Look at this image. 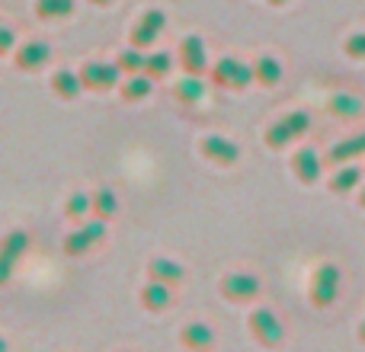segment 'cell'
<instances>
[{"label":"cell","instance_id":"22","mask_svg":"<svg viewBox=\"0 0 365 352\" xmlns=\"http://www.w3.org/2000/svg\"><path fill=\"white\" fill-rule=\"evenodd\" d=\"M359 154H365V132L340 141V145H334V151H330L327 160L330 164H343V160H353V157H359Z\"/></svg>","mask_w":365,"mask_h":352},{"label":"cell","instance_id":"24","mask_svg":"<svg viewBox=\"0 0 365 352\" xmlns=\"http://www.w3.org/2000/svg\"><path fill=\"white\" fill-rule=\"evenodd\" d=\"M145 61H148V51L135 48V45H128V48L115 58V64H119L125 74H141V71H145Z\"/></svg>","mask_w":365,"mask_h":352},{"label":"cell","instance_id":"27","mask_svg":"<svg viewBox=\"0 0 365 352\" xmlns=\"http://www.w3.org/2000/svg\"><path fill=\"white\" fill-rule=\"evenodd\" d=\"M282 125L292 132V138H302V135L311 128V115L304 113V109H295V113H289V115L282 119Z\"/></svg>","mask_w":365,"mask_h":352},{"label":"cell","instance_id":"32","mask_svg":"<svg viewBox=\"0 0 365 352\" xmlns=\"http://www.w3.org/2000/svg\"><path fill=\"white\" fill-rule=\"evenodd\" d=\"M90 4H96V6H109L113 0H90Z\"/></svg>","mask_w":365,"mask_h":352},{"label":"cell","instance_id":"23","mask_svg":"<svg viewBox=\"0 0 365 352\" xmlns=\"http://www.w3.org/2000/svg\"><path fill=\"white\" fill-rule=\"evenodd\" d=\"M170 68H173L170 51H151V55H148V61H145V74L151 77V81L167 77V74H170Z\"/></svg>","mask_w":365,"mask_h":352},{"label":"cell","instance_id":"29","mask_svg":"<svg viewBox=\"0 0 365 352\" xmlns=\"http://www.w3.org/2000/svg\"><path fill=\"white\" fill-rule=\"evenodd\" d=\"M346 55L349 58H365V32H356V36L346 38Z\"/></svg>","mask_w":365,"mask_h":352},{"label":"cell","instance_id":"4","mask_svg":"<svg viewBox=\"0 0 365 352\" xmlns=\"http://www.w3.org/2000/svg\"><path fill=\"white\" fill-rule=\"evenodd\" d=\"M250 333L257 336V343H263L266 349H276V346H282V340H285V327H282V321L276 317V311H269V308H257L250 314Z\"/></svg>","mask_w":365,"mask_h":352},{"label":"cell","instance_id":"11","mask_svg":"<svg viewBox=\"0 0 365 352\" xmlns=\"http://www.w3.org/2000/svg\"><path fill=\"white\" fill-rule=\"evenodd\" d=\"M180 340H182V346L192 352H208V349H215V330L202 321H192L182 327Z\"/></svg>","mask_w":365,"mask_h":352},{"label":"cell","instance_id":"16","mask_svg":"<svg viewBox=\"0 0 365 352\" xmlns=\"http://www.w3.org/2000/svg\"><path fill=\"white\" fill-rule=\"evenodd\" d=\"M151 87H154V81L141 71V74H125V83H119V93L125 103H141L151 96Z\"/></svg>","mask_w":365,"mask_h":352},{"label":"cell","instance_id":"19","mask_svg":"<svg viewBox=\"0 0 365 352\" xmlns=\"http://www.w3.org/2000/svg\"><path fill=\"white\" fill-rule=\"evenodd\" d=\"M74 13V0H36V16L42 23H55V19H68Z\"/></svg>","mask_w":365,"mask_h":352},{"label":"cell","instance_id":"20","mask_svg":"<svg viewBox=\"0 0 365 352\" xmlns=\"http://www.w3.org/2000/svg\"><path fill=\"white\" fill-rule=\"evenodd\" d=\"M362 106L365 103L359 100V96H353V93L330 96V113H334L336 119H356V115H362Z\"/></svg>","mask_w":365,"mask_h":352},{"label":"cell","instance_id":"13","mask_svg":"<svg viewBox=\"0 0 365 352\" xmlns=\"http://www.w3.org/2000/svg\"><path fill=\"white\" fill-rule=\"evenodd\" d=\"M182 266L177 259H167V257H154L151 263H148V279H154V282H164V285H180L182 282Z\"/></svg>","mask_w":365,"mask_h":352},{"label":"cell","instance_id":"35","mask_svg":"<svg viewBox=\"0 0 365 352\" xmlns=\"http://www.w3.org/2000/svg\"><path fill=\"white\" fill-rule=\"evenodd\" d=\"M362 205H365V189H362Z\"/></svg>","mask_w":365,"mask_h":352},{"label":"cell","instance_id":"3","mask_svg":"<svg viewBox=\"0 0 365 352\" xmlns=\"http://www.w3.org/2000/svg\"><path fill=\"white\" fill-rule=\"evenodd\" d=\"M29 250V234L26 231H10L0 240V289L13 282L16 263L23 259V253Z\"/></svg>","mask_w":365,"mask_h":352},{"label":"cell","instance_id":"15","mask_svg":"<svg viewBox=\"0 0 365 352\" xmlns=\"http://www.w3.org/2000/svg\"><path fill=\"white\" fill-rule=\"evenodd\" d=\"M292 170L302 182H317L321 180V160H317V151H311V147H302V151L292 157Z\"/></svg>","mask_w":365,"mask_h":352},{"label":"cell","instance_id":"34","mask_svg":"<svg viewBox=\"0 0 365 352\" xmlns=\"http://www.w3.org/2000/svg\"><path fill=\"white\" fill-rule=\"evenodd\" d=\"M359 340L365 343V321H362V327H359Z\"/></svg>","mask_w":365,"mask_h":352},{"label":"cell","instance_id":"2","mask_svg":"<svg viewBox=\"0 0 365 352\" xmlns=\"http://www.w3.org/2000/svg\"><path fill=\"white\" fill-rule=\"evenodd\" d=\"M212 81L218 83V87H227V90H244L253 83V64H244L240 58L225 55L212 68Z\"/></svg>","mask_w":365,"mask_h":352},{"label":"cell","instance_id":"36","mask_svg":"<svg viewBox=\"0 0 365 352\" xmlns=\"http://www.w3.org/2000/svg\"><path fill=\"white\" fill-rule=\"evenodd\" d=\"M186 352H192V349H186Z\"/></svg>","mask_w":365,"mask_h":352},{"label":"cell","instance_id":"21","mask_svg":"<svg viewBox=\"0 0 365 352\" xmlns=\"http://www.w3.org/2000/svg\"><path fill=\"white\" fill-rule=\"evenodd\" d=\"M93 214L103 218V221H109V218L119 214V195H115L109 186H103V189L93 192Z\"/></svg>","mask_w":365,"mask_h":352},{"label":"cell","instance_id":"9","mask_svg":"<svg viewBox=\"0 0 365 352\" xmlns=\"http://www.w3.org/2000/svg\"><path fill=\"white\" fill-rule=\"evenodd\" d=\"M180 61L182 68H186V74H205L208 68V51H205V42H202V36H186L180 42Z\"/></svg>","mask_w":365,"mask_h":352},{"label":"cell","instance_id":"25","mask_svg":"<svg viewBox=\"0 0 365 352\" xmlns=\"http://www.w3.org/2000/svg\"><path fill=\"white\" fill-rule=\"evenodd\" d=\"M64 212H68V218H87V214L93 212V195L74 192L68 199V205H64Z\"/></svg>","mask_w":365,"mask_h":352},{"label":"cell","instance_id":"10","mask_svg":"<svg viewBox=\"0 0 365 352\" xmlns=\"http://www.w3.org/2000/svg\"><path fill=\"white\" fill-rule=\"evenodd\" d=\"M141 304H145V311H151V314H164L173 304V285L148 279V285L141 289Z\"/></svg>","mask_w":365,"mask_h":352},{"label":"cell","instance_id":"12","mask_svg":"<svg viewBox=\"0 0 365 352\" xmlns=\"http://www.w3.org/2000/svg\"><path fill=\"white\" fill-rule=\"evenodd\" d=\"M48 58H51V48L45 42H26L23 48L16 51V58H13V61H16V68L19 71H42L45 64H48Z\"/></svg>","mask_w":365,"mask_h":352},{"label":"cell","instance_id":"26","mask_svg":"<svg viewBox=\"0 0 365 352\" xmlns=\"http://www.w3.org/2000/svg\"><path fill=\"white\" fill-rule=\"evenodd\" d=\"M359 180H362L359 167H343V170L330 180V189H334V192H349V189H353Z\"/></svg>","mask_w":365,"mask_h":352},{"label":"cell","instance_id":"14","mask_svg":"<svg viewBox=\"0 0 365 352\" xmlns=\"http://www.w3.org/2000/svg\"><path fill=\"white\" fill-rule=\"evenodd\" d=\"M48 83H51L58 100H77V96L83 93V81L77 71H55Z\"/></svg>","mask_w":365,"mask_h":352},{"label":"cell","instance_id":"6","mask_svg":"<svg viewBox=\"0 0 365 352\" xmlns=\"http://www.w3.org/2000/svg\"><path fill=\"white\" fill-rule=\"evenodd\" d=\"M103 237H106V221L93 218V221H87L83 227H77L74 234L64 237V253H68V257H87V253L93 250Z\"/></svg>","mask_w":365,"mask_h":352},{"label":"cell","instance_id":"1","mask_svg":"<svg viewBox=\"0 0 365 352\" xmlns=\"http://www.w3.org/2000/svg\"><path fill=\"white\" fill-rule=\"evenodd\" d=\"M340 285H343V276L334 263L317 266L314 279H311V304L314 308H330L340 298Z\"/></svg>","mask_w":365,"mask_h":352},{"label":"cell","instance_id":"5","mask_svg":"<svg viewBox=\"0 0 365 352\" xmlns=\"http://www.w3.org/2000/svg\"><path fill=\"white\" fill-rule=\"evenodd\" d=\"M83 90H115L122 83V68L115 61H87L81 71Z\"/></svg>","mask_w":365,"mask_h":352},{"label":"cell","instance_id":"30","mask_svg":"<svg viewBox=\"0 0 365 352\" xmlns=\"http://www.w3.org/2000/svg\"><path fill=\"white\" fill-rule=\"evenodd\" d=\"M13 48H16V36H13V29L0 26V55H10Z\"/></svg>","mask_w":365,"mask_h":352},{"label":"cell","instance_id":"31","mask_svg":"<svg viewBox=\"0 0 365 352\" xmlns=\"http://www.w3.org/2000/svg\"><path fill=\"white\" fill-rule=\"evenodd\" d=\"M10 349V343H6V336H0V352H6Z\"/></svg>","mask_w":365,"mask_h":352},{"label":"cell","instance_id":"33","mask_svg":"<svg viewBox=\"0 0 365 352\" xmlns=\"http://www.w3.org/2000/svg\"><path fill=\"white\" fill-rule=\"evenodd\" d=\"M269 4H272V6H285V4H289V0H269Z\"/></svg>","mask_w":365,"mask_h":352},{"label":"cell","instance_id":"7","mask_svg":"<svg viewBox=\"0 0 365 352\" xmlns=\"http://www.w3.org/2000/svg\"><path fill=\"white\" fill-rule=\"evenodd\" d=\"M221 295L234 304H247L259 295V279L257 276H247V272H231V276L221 279Z\"/></svg>","mask_w":365,"mask_h":352},{"label":"cell","instance_id":"8","mask_svg":"<svg viewBox=\"0 0 365 352\" xmlns=\"http://www.w3.org/2000/svg\"><path fill=\"white\" fill-rule=\"evenodd\" d=\"M199 151H202V157H208L212 164H221V167L237 164V157H240V147L231 138H225V135H205Z\"/></svg>","mask_w":365,"mask_h":352},{"label":"cell","instance_id":"17","mask_svg":"<svg viewBox=\"0 0 365 352\" xmlns=\"http://www.w3.org/2000/svg\"><path fill=\"white\" fill-rule=\"evenodd\" d=\"M253 81L263 83V87H276V83L282 81V64L272 55H259L257 61H253Z\"/></svg>","mask_w":365,"mask_h":352},{"label":"cell","instance_id":"28","mask_svg":"<svg viewBox=\"0 0 365 352\" xmlns=\"http://www.w3.org/2000/svg\"><path fill=\"white\" fill-rule=\"evenodd\" d=\"M266 145H269L272 151H282L285 145H292V132L282 122H276V125H269V132H266Z\"/></svg>","mask_w":365,"mask_h":352},{"label":"cell","instance_id":"18","mask_svg":"<svg viewBox=\"0 0 365 352\" xmlns=\"http://www.w3.org/2000/svg\"><path fill=\"white\" fill-rule=\"evenodd\" d=\"M173 96H177L180 103H186V106H192V103H199L202 96H205V81H202L199 74H186L182 81H177Z\"/></svg>","mask_w":365,"mask_h":352}]
</instances>
